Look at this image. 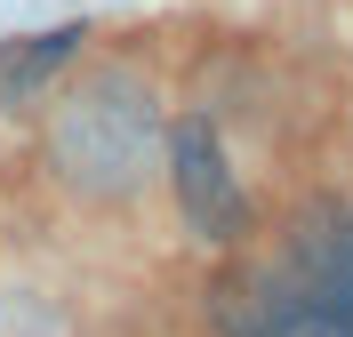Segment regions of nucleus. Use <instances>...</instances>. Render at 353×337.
<instances>
[{
    "label": "nucleus",
    "mask_w": 353,
    "mask_h": 337,
    "mask_svg": "<svg viewBox=\"0 0 353 337\" xmlns=\"http://www.w3.org/2000/svg\"><path fill=\"white\" fill-rule=\"evenodd\" d=\"M161 145H169L161 96L129 65H97L65 81L41 112V169L81 209H129L161 177Z\"/></svg>",
    "instance_id": "nucleus-1"
},
{
    "label": "nucleus",
    "mask_w": 353,
    "mask_h": 337,
    "mask_svg": "<svg viewBox=\"0 0 353 337\" xmlns=\"http://www.w3.org/2000/svg\"><path fill=\"white\" fill-rule=\"evenodd\" d=\"M161 177H169V201H176V217H185V233L201 249H241L249 241V185L233 169V153H225V136L201 112H185L169 129Z\"/></svg>",
    "instance_id": "nucleus-2"
},
{
    "label": "nucleus",
    "mask_w": 353,
    "mask_h": 337,
    "mask_svg": "<svg viewBox=\"0 0 353 337\" xmlns=\"http://www.w3.org/2000/svg\"><path fill=\"white\" fill-rule=\"evenodd\" d=\"M81 57H88V32H81V24L0 41V121H17V112H48V96L81 72Z\"/></svg>",
    "instance_id": "nucleus-3"
}]
</instances>
